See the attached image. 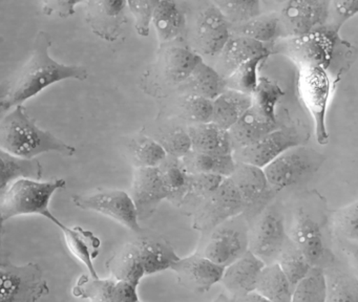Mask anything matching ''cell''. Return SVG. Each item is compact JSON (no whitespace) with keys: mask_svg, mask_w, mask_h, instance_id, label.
I'll return each mask as SVG.
<instances>
[{"mask_svg":"<svg viewBox=\"0 0 358 302\" xmlns=\"http://www.w3.org/2000/svg\"><path fill=\"white\" fill-rule=\"evenodd\" d=\"M278 128L280 126L278 122L268 121L251 107L229 129L234 150L251 146Z\"/></svg>","mask_w":358,"mask_h":302,"instance_id":"484cf974","label":"cell"},{"mask_svg":"<svg viewBox=\"0 0 358 302\" xmlns=\"http://www.w3.org/2000/svg\"><path fill=\"white\" fill-rule=\"evenodd\" d=\"M159 0H129L127 8L135 18V27L138 35L148 37L150 33V24L154 19L155 10Z\"/></svg>","mask_w":358,"mask_h":302,"instance_id":"f6af8a7d","label":"cell"},{"mask_svg":"<svg viewBox=\"0 0 358 302\" xmlns=\"http://www.w3.org/2000/svg\"><path fill=\"white\" fill-rule=\"evenodd\" d=\"M180 259L171 243L162 237L140 235L125 243L106 262L110 277L138 285L148 275L173 268Z\"/></svg>","mask_w":358,"mask_h":302,"instance_id":"7a4b0ae2","label":"cell"},{"mask_svg":"<svg viewBox=\"0 0 358 302\" xmlns=\"http://www.w3.org/2000/svg\"><path fill=\"white\" fill-rule=\"evenodd\" d=\"M226 89L227 84L225 78L215 67L203 61L177 92L196 94L215 101Z\"/></svg>","mask_w":358,"mask_h":302,"instance_id":"f546056e","label":"cell"},{"mask_svg":"<svg viewBox=\"0 0 358 302\" xmlns=\"http://www.w3.org/2000/svg\"><path fill=\"white\" fill-rule=\"evenodd\" d=\"M343 252L349 259L350 266L353 268V272L358 277V247L352 245V247H345Z\"/></svg>","mask_w":358,"mask_h":302,"instance_id":"681fc988","label":"cell"},{"mask_svg":"<svg viewBox=\"0 0 358 302\" xmlns=\"http://www.w3.org/2000/svg\"><path fill=\"white\" fill-rule=\"evenodd\" d=\"M73 203L79 209L103 214L138 234L143 232L135 201L125 191L104 189L92 194L74 195Z\"/></svg>","mask_w":358,"mask_h":302,"instance_id":"4fadbf2b","label":"cell"},{"mask_svg":"<svg viewBox=\"0 0 358 302\" xmlns=\"http://www.w3.org/2000/svg\"><path fill=\"white\" fill-rule=\"evenodd\" d=\"M236 302H271L267 298L262 296L257 292H252V293L246 294V295L241 296V297L236 298Z\"/></svg>","mask_w":358,"mask_h":302,"instance_id":"f907efd6","label":"cell"},{"mask_svg":"<svg viewBox=\"0 0 358 302\" xmlns=\"http://www.w3.org/2000/svg\"><path fill=\"white\" fill-rule=\"evenodd\" d=\"M331 1L291 0L284 2L278 14L282 39L301 37L326 25L331 14Z\"/></svg>","mask_w":358,"mask_h":302,"instance_id":"9a60e30c","label":"cell"},{"mask_svg":"<svg viewBox=\"0 0 358 302\" xmlns=\"http://www.w3.org/2000/svg\"><path fill=\"white\" fill-rule=\"evenodd\" d=\"M305 140L303 134L296 128L280 127L255 144L234 151V157L238 163L248 164L264 169L285 151L301 146Z\"/></svg>","mask_w":358,"mask_h":302,"instance_id":"2e32d148","label":"cell"},{"mask_svg":"<svg viewBox=\"0 0 358 302\" xmlns=\"http://www.w3.org/2000/svg\"><path fill=\"white\" fill-rule=\"evenodd\" d=\"M266 264L250 251L225 268L221 283L234 299L257 291V282Z\"/></svg>","mask_w":358,"mask_h":302,"instance_id":"603a6c76","label":"cell"},{"mask_svg":"<svg viewBox=\"0 0 358 302\" xmlns=\"http://www.w3.org/2000/svg\"><path fill=\"white\" fill-rule=\"evenodd\" d=\"M213 302H236V299H234V298L231 297L230 295L221 294V295H219L217 298H215V300Z\"/></svg>","mask_w":358,"mask_h":302,"instance_id":"816d5d0a","label":"cell"},{"mask_svg":"<svg viewBox=\"0 0 358 302\" xmlns=\"http://www.w3.org/2000/svg\"><path fill=\"white\" fill-rule=\"evenodd\" d=\"M51 46V36L47 31H38L29 60L15 76L3 84L0 96L1 111L20 106L45 88L64 80L85 81L87 79V67L62 64L54 60L49 54Z\"/></svg>","mask_w":358,"mask_h":302,"instance_id":"6da1fadb","label":"cell"},{"mask_svg":"<svg viewBox=\"0 0 358 302\" xmlns=\"http://www.w3.org/2000/svg\"><path fill=\"white\" fill-rule=\"evenodd\" d=\"M131 157L136 168H157L166 161L169 154L158 141L141 138L131 148Z\"/></svg>","mask_w":358,"mask_h":302,"instance_id":"7bdbcfd3","label":"cell"},{"mask_svg":"<svg viewBox=\"0 0 358 302\" xmlns=\"http://www.w3.org/2000/svg\"><path fill=\"white\" fill-rule=\"evenodd\" d=\"M294 287L278 262L266 264L257 282V291L271 302H291Z\"/></svg>","mask_w":358,"mask_h":302,"instance_id":"836d02e7","label":"cell"},{"mask_svg":"<svg viewBox=\"0 0 358 302\" xmlns=\"http://www.w3.org/2000/svg\"><path fill=\"white\" fill-rule=\"evenodd\" d=\"M159 143L164 147L169 157L181 159L192 150V138L187 128H171L158 138Z\"/></svg>","mask_w":358,"mask_h":302,"instance_id":"ee69618b","label":"cell"},{"mask_svg":"<svg viewBox=\"0 0 358 302\" xmlns=\"http://www.w3.org/2000/svg\"><path fill=\"white\" fill-rule=\"evenodd\" d=\"M251 94L226 89L213 101V123L229 130L252 107Z\"/></svg>","mask_w":358,"mask_h":302,"instance_id":"f1b7e54d","label":"cell"},{"mask_svg":"<svg viewBox=\"0 0 358 302\" xmlns=\"http://www.w3.org/2000/svg\"><path fill=\"white\" fill-rule=\"evenodd\" d=\"M289 238L299 247L312 266L324 268L333 261L328 259L330 254L324 245L322 228L310 214L303 210L295 216Z\"/></svg>","mask_w":358,"mask_h":302,"instance_id":"44dd1931","label":"cell"},{"mask_svg":"<svg viewBox=\"0 0 358 302\" xmlns=\"http://www.w3.org/2000/svg\"><path fill=\"white\" fill-rule=\"evenodd\" d=\"M327 276V302H358V277L353 271L332 261L324 268Z\"/></svg>","mask_w":358,"mask_h":302,"instance_id":"4dcf8cb0","label":"cell"},{"mask_svg":"<svg viewBox=\"0 0 358 302\" xmlns=\"http://www.w3.org/2000/svg\"><path fill=\"white\" fill-rule=\"evenodd\" d=\"M203 61V57L190 46L175 42L161 45L157 62L148 76L152 77V84L148 86L152 92H159V96L178 92Z\"/></svg>","mask_w":358,"mask_h":302,"instance_id":"5b68a950","label":"cell"},{"mask_svg":"<svg viewBox=\"0 0 358 302\" xmlns=\"http://www.w3.org/2000/svg\"><path fill=\"white\" fill-rule=\"evenodd\" d=\"M333 226L341 236L358 241V201L335 212Z\"/></svg>","mask_w":358,"mask_h":302,"instance_id":"bcb514c9","label":"cell"},{"mask_svg":"<svg viewBox=\"0 0 358 302\" xmlns=\"http://www.w3.org/2000/svg\"><path fill=\"white\" fill-rule=\"evenodd\" d=\"M284 94L285 92L278 82L262 76L259 77L257 90L252 94V107L268 121L278 122L275 115L276 105Z\"/></svg>","mask_w":358,"mask_h":302,"instance_id":"74e56055","label":"cell"},{"mask_svg":"<svg viewBox=\"0 0 358 302\" xmlns=\"http://www.w3.org/2000/svg\"><path fill=\"white\" fill-rule=\"evenodd\" d=\"M278 266L285 273L293 287H296L299 281L303 280L313 266H311L307 258L299 251V247L289 239L286 247L278 256Z\"/></svg>","mask_w":358,"mask_h":302,"instance_id":"ab89813d","label":"cell"},{"mask_svg":"<svg viewBox=\"0 0 358 302\" xmlns=\"http://www.w3.org/2000/svg\"><path fill=\"white\" fill-rule=\"evenodd\" d=\"M270 54V48L265 44L250 38L232 35L221 54L217 57L215 69L226 79L241 65L248 62L251 59L262 55L269 56Z\"/></svg>","mask_w":358,"mask_h":302,"instance_id":"cb8c5ba5","label":"cell"},{"mask_svg":"<svg viewBox=\"0 0 358 302\" xmlns=\"http://www.w3.org/2000/svg\"><path fill=\"white\" fill-rule=\"evenodd\" d=\"M181 161L189 173L213 174L225 178L234 174L238 164L234 154L211 155L192 150Z\"/></svg>","mask_w":358,"mask_h":302,"instance_id":"d6a6232c","label":"cell"},{"mask_svg":"<svg viewBox=\"0 0 358 302\" xmlns=\"http://www.w3.org/2000/svg\"><path fill=\"white\" fill-rule=\"evenodd\" d=\"M224 266L211 261L201 253L180 258L171 270L178 282L196 294L207 293L213 285L221 282L225 273Z\"/></svg>","mask_w":358,"mask_h":302,"instance_id":"ac0fdd59","label":"cell"},{"mask_svg":"<svg viewBox=\"0 0 358 302\" xmlns=\"http://www.w3.org/2000/svg\"><path fill=\"white\" fill-rule=\"evenodd\" d=\"M231 180L238 187L244 201L245 220L252 224L275 199V189L271 186L262 168L248 164H236Z\"/></svg>","mask_w":358,"mask_h":302,"instance_id":"5bb4252c","label":"cell"},{"mask_svg":"<svg viewBox=\"0 0 358 302\" xmlns=\"http://www.w3.org/2000/svg\"><path fill=\"white\" fill-rule=\"evenodd\" d=\"M192 143V151L205 154H234L229 130L223 129L215 123L196 124L187 126Z\"/></svg>","mask_w":358,"mask_h":302,"instance_id":"4316f807","label":"cell"},{"mask_svg":"<svg viewBox=\"0 0 358 302\" xmlns=\"http://www.w3.org/2000/svg\"><path fill=\"white\" fill-rule=\"evenodd\" d=\"M137 287L127 281L83 276L73 289L76 297L90 302H136L139 300Z\"/></svg>","mask_w":358,"mask_h":302,"instance_id":"7402d4cb","label":"cell"},{"mask_svg":"<svg viewBox=\"0 0 358 302\" xmlns=\"http://www.w3.org/2000/svg\"><path fill=\"white\" fill-rule=\"evenodd\" d=\"M85 1H43L41 2V10L47 16L57 14L62 18H68L76 13L78 4H85Z\"/></svg>","mask_w":358,"mask_h":302,"instance_id":"c3c4849f","label":"cell"},{"mask_svg":"<svg viewBox=\"0 0 358 302\" xmlns=\"http://www.w3.org/2000/svg\"><path fill=\"white\" fill-rule=\"evenodd\" d=\"M177 115L188 126L213 122V101L192 94H179Z\"/></svg>","mask_w":358,"mask_h":302,"instance_id":"8d00e7d4","label":"cell"},{"mask_svg":"<svg viewBox=\"0 0 358 302\" xmlns=\"http://www.w3.org/2000/svg\"><path fill=\"white\" fill-rule=\"evenodd\" d=\"M152 24L161 45L173 43L187 33V17L175 1H159Z\"/></svg>","mask_w":358,"mask_h":302,"instance_id":"83f0119b","label":"cell"},{"mask_svg":"<svg viewBox=\"0 0 358 302\" xmlns=\"http://www.w3.org/2000/svg\"><path fill=\"white\" fill-rule=\"evenodd\" d=\"M268 55L255 57L241 65L229 77L226 78L227 89L236 90L252 96L259 85V67Z\"/></svg>","mask_w":358,"mask_h":302,"instance_id":"60d3db41","label":"cell"},{"mask_svg":"<svg viewBox=\"0 0 358 302\" xmlns=\"http://www.w3.org/2000/svg\"><path fill=\"white\" fill-rule=\"evenodd\" d=\"M85 21L92 31L102 40L115 42L127 23V1L124 0H92L85 1Z\"/></svg>","mask_w":358,"mask_h":302,"instance_id":"d6986e66","label":"cell"},{"mask_svg":"<svg viewBox=\"0 0 358 302\" xmlns=\"http://www.w3.org/2000/svg\"><path fill=\"white\" fill-rule=\"evenodd\" d=\"M331 12L333 15V25L331 27L338 34L339 29L343 27V23L358 14V0L332 1Z\"/></svg>","mask_w":358,"mask_h":302,"instance_id":"7dc6e473","label":"cell"},{"mask_svg":"<svg viewBox=\"0 0 358 302\" xmlns=\"http://www.w3.org/2000/svg\"><path fill=\"white\" fill-rule=\"evenodd\" d=\"M249 251V231L244 226L227 224L210 232L203 247L202 255L220 266L227 268Z\"/></svg>","mask_w":358,"mask_h":302,"instance_id":"e0dca14e","label":"cell"},{"mask_svg":"<svg viewBox=\"0 0 358 302\" xmlns=\"http://www.w3.org/2000/svg\"><path fill=\"white\" fill-rule=\"evenodd\" d=\"M57 226L62 230L66 247L73 256L87 266L92 278H99L94 266V260L99 255L101 247L99 237L81 226H68L62 222Z\"/></svg>","mask_w":358,"mask_h":302,"instance_id":"d4e9b609","label":"cell"},{"mask_svg":"<svg viewBox=\"0 0 358 302\" xmlns=\"http://www.w3.org/2000/svg\"><path fill=\"white\" fill-rule=\"evenodd\" d=\"M190 48L201 57H217L232 36L231 27L215 1L202 2L187 27Z\"/></svg>","mask_w":358,"mask_h":302,"instance_id":"52a82bcc","label":"cell"},{"mask_svg":"<svg viewBox=\"0 0 358 302\" xmlns=\"http://www.w3.org/2000/svg\"><path fill=\"white\" fill-rule=\"evenodd\" d=\"M0 150L24 159H35L47 152L73 157L77 149L38 127L26 107L20 105L0 122Z\"/></svg>","mask_w":358,"mask_h":302,"instance_id":"3957f363","label":"cell"},{"mask_svg":"<svg viewBox=\"0 0 358 302\" xmlns=\"http://www.w3.org/2000/svg\"><path fill=\"white\" fill-rule=\"evenodd\" d=\"M282 212L270 206L249 230V251L266 264L276 262L289 241Z\"/></svg>","mask_w":358,"mask_h":302,"instance_id":"8fae6325","label":"cell"},{"mask_svg":"<svg viewBox=\"0 0 358 302\" xmlns=\"http://www.w3.org/2000/svg\"><path fill=\"white\" fill-rule=\"evenodd\" d=\"M215 3L227 19L231 29L241 27L263 14L262 2L259 0H252V1L215 0Z\"/></svg>","mask_w":358,"mask_h":302,"instance_id":"b9f144b4","label":"cell"},{"mask_svg":"<svg viewBox=\"0 0 358 302\" xmlns=\"http://www.w3.org/2000/svg\"><path fill=\"white\" fill-rule=\"evenodd\" d=\"M129 194L135 201L139 220L150 218L161 201L169 199L160 168H135Z\"/></svg>","mask_w":358,"mask_h":302,"instance_id":"ffe728a7","label":"cell"},{"mask_svg":"<svg viewBox=\"0 0 358 302\" xmlns=\"http://www.w3.org/2000/svg\"><path fill=\"white\" fill-rule=\"evenodd\" d=\"M299 89L315 124V134L320 145L328 143L326 115L330 98V78L320 66L299 67Z\"/></svg>","mask_w":358,"mask_h":302,"instance_id":"7c38bea8","label":"cell"},{"mask_svg":"<svg viewBox=\"0 0 358 302\" xmlns=\"http://www.w3.org/2000/svg\"><path fill=\"white\" fill-rule=\"evenodd\" d=\"M159 168L169 192V201L177 207H181L189 184V172L185 169L181 159L169 155Z\"/></svg>","mask_w":358,"mask_h":302,"instance_id":"d590c367","label":"cell"},{"mask_svg":"<svg viewBox=\"0 0 358 302\" xmlns=\"http://www.w3.org/2000/svg\"><path fill=\"white\" fill-rule=\"evenodd\" d=\"M324 161V155L313 149L297 146L285 151L264 168V171L271 186L278 193L309 182Z\"/></svg>","mask_w":358,"mask_h":302,"instance_id":"8992f818","label":"cell"},{"mask_svg":"<svg viewBox=\"0 0 358 302\" xmlns=\"http://www.w3.org/2000/svg\"><path fill=\"white\" fill-rule=\"evenodd\" d=\"M232 35L250 38L261 43H271L282 38V25L276 13L262 14L249 22L231 29Z\"/></svg>","mask_w":358,"mask_h":302,"instance_id":"e575fe53","label":"cell"},{"mask_svg":"<svg viewBox=\"0 0 358 302\" xmlns=\"http://www.w3.org/2000/svg\"><path fill=\"white\" fill-rule=\"evenodd\" d=\"M327 291L326 272L320 266H313L294 287L291 302H327Z\"/></svg>","mask_w":358,"mask_h":302,"instance_id":"f35d334b","label":"cell"},{"mask_svg":"<svg viewBox=\"0 0 358 302\" xmlns=\"http://www.w3.org/2000/svg\"><path fill=\"white\" fill-rule=\"evenodd\" d=\"M66 185L64 178L48 182L22 178L12 182L0 195L1 222L3 224L15 216L37 214L58 226L60 220L52 213L50 203L56 191L64 189Z\"/></svg>","mask_w":358,"mask_h":302,"instance_id":"277c9868","label":"cell"},{"mask_svg":"<svg viewBox=\"0 0 358 302\" xmlns=\"http://www.w3.org/2000/svg\"><path fill=\"white\" fill-rule=\"evenodd\" d=\"M336 36L332 27H322L301 37L282 39L274 48L292 59L299 67L320 66L327 69L332 61Z\"/></svg>","mask_w":358,"mask_h":302,"instance_id":"30bf717a","label":"cell"},{"mask_svg":"<svg viewBox=\"0 0 358 302\" xmlns=\"http://www.w3.org/2000/svg\"><path fill=\"white\" fill-rule=\"evenodd\" d=\"M49 294V285L38 264L16 266L9 259L1 260L0 302H37Z\"/></svg>","mask_w":358,"mask_h":302,"instance_id":"ba28073f","label":"cell"},{"mask_svg":"<svg viewBox=\"0 0 358 302\" xmlns=\"http://www.w3.org/2000/svg\"><path fill=\"white\" fill-rule=\"evenodd\" d=\"M244 201L231 178L198 206L192 213V228L202 233L213 232L230 220L244 214Z\"/></svg>","mask_w":358,"mask_h":302,"instance_id":"9c48e42d","label":"cell"},{"mask_svg":"<svg viewBox=\"0 0 358 302\" xmlns=\"http://www.w3.org/2000/svg\"><path fill=\"white\" fill-rule=\"evenodd\" d=\"M136 302H140V300H138V301H136Z\"/></svg>","mask_w":358,"mask_h":302,"instance_id":"f5cc1de1","label":"cell"},{"mask_svg":"<svg viewBox=\"0 0 358 302\" xmlns=\"http://www.w3.org/2000/svg\"><path fill=\"white\" fill-rule=\"evenodd\" d=\"M1 161V182L0 192L5 191L12 182L22 178L41 180L43 178V168L37 159H24L16 157L11 153L0 150Z\"/></svg>","mask_w":358,"mask_h":302,"instance_id":"1f68e13d","label":"cell"}]
</instances>
